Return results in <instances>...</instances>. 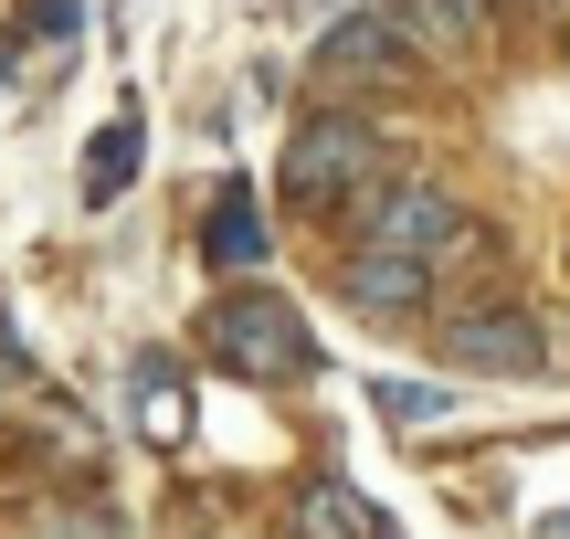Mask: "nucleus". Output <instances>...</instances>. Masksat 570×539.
I'll return each instance as SVG.
<instances>
[{
	"label": "nucleus",
	"instance_id": "nucleus-1",
	"mask_svg": "<svg viewBox=\"0 0 570 539\" xmlns=\"http://www.w3.org/2000/svg\"><path fill=\"white\" fill-rule=\"evenodd\" d=\"M202 339H212V360L244 371V381H296V371H317V329H306L285 296H223Z\"/></svg>",
	"mask_w": 570,
	"mask_h": 539
},
{
	"label": "nucleus",
	"instance_id": "nucleus-2",
	"mask_svg": "<svg viewBox=\"0 0 570 539\" xmlns=\"http://www.w3.org/2000/svg\"><path fill=\"white\" fill-rule=\"evenodd\" d=\"M370 169H381V138H370L360 117H306L296 138H285V190H296L306 212L370 190Z\"/></svg>",
	"mask_w": 570,
	"mask_h": 539
},
{
	"label": "nucleus",
	"instance_id": "nucleus-3",
	"mask_svg": "<svg viewBox=\"0 0 570 539\" xmlns=\"http://www.w3.org/2000/svg\"><path fill=\"white\" fill-rule=\"evenodd\" d=\"M444 360L475 371V381H529V371H550V329L529 307H475V317L444 329Z\"/></svg>",
	"mask_w": 570,
	"mask_h": 539
},
{
	"label": "nucleus",
	"instance_id": "nucleus-4",
	"mask_svg": "<svg viewBox=\"0 0 570 539\" xmlns=\"http://www.w3.org/2000/svg\"><path fill=\"white\" fill-rule=\"evenodd\" d=\"M454 190H433V180H402V190H381L370 202V254H412V265H433V254H454Z\"/></svg>",
	"mask_w": 570,
	"mask_h": 539
},
{
	"label": "nucleus",
	"instance_id": "nucleus-5",
	"mask_svg": "<svg viewBox=\"0 0 570 539\" xmlns=\"http://www.w3.org/2000/svg\"><path fill=\"white\" fill-rule=\"evenodd\" d=\"M317 75L327 85H381V75H412V32H402V11H348L338 32L317 42Z\"/></svg>",
	"mask_w": 570,
	"mask_h": 539
},
{
	"label": "nucleus",
	"instance_id": "nucleus-6",
	"mask_svg": "<svg viewBox=\"0 0 570 539\" xmlns=\"http://www.w3.org/2000/svg\"><path fill=\"white\" fill-rule=\"evenodd\" d=\"M296 529L306 539H391V519L360 498V487H338V477H306L296 487Z\"/></svg>",
	"mask_w": 570,
	"mask_h": 539
},
{
	"label": "nucleus",
	"instance_id": "nucleus-7",
	"mask_svg": "<svg viewBox=\"0 0 570 539\" xmlns=\"http://www.w3.org/2000/svg\"><path fill=\"white\" fill-rule=\"evenodd\" d=\"M423 275H433V265H412V254H370V244H360V265H348V307L412 317V307H423Z\"/></svg>",
	"mask_w": 570,
	"mask_h": 539
},
{
	"label": "nucleus",
	"instance_id": "nucleus-8",
	"mask_svg": "<svg viewBox=\"0 0 570 539\" xmlns=\"http://www.w3.org/2000/svg\"><path fill=\"white\" fill-rule=\"evenodd\" d=\"M138 159H148V117L117 106V127H96V148H85V202H117L138 180Z\"/></svg>",
	"mask_w": 570,
	"mask_h": 539
},
{
	"label": "nucleus",
	"instance_id": "nucleus-9",
	"mask_svg": "<svg viewBox=\"0 0 570 539\" xmlns=\"http://www.w3.org/2000/svg\"><path fill=\"white\" fill-rule=\"evenodd\" d=\"M202 254H212V265H233V275L265 265V212H254L244 190H223V212L202 223Z\"/></svg>",
	"mask_w": 570,
	"mask_h": 539
},
{
	"label": "nucleus",
	"instance_id": "nucleus-10",
	"mask_svg": "<svg viewBox=\"0 0 570 539\" xmlns=\"http://www.w3.org/2000/svg\"><path fill=\"white\" fill-rule=\"evenodd\" d=\"M32 529H42V539H117V529H106V519H96V508H42V519H32Z\"/></svg>",
	"mask_w": 570,
	"mask_h": 539
},
{
	"label": "nucleus",
	"instance_id": "nucleus-11",
	"mask_svg": "<svg viewBox=\"0 0 570 539\" xmlns=\"http://www.w3.org/2000/svg\"><path fill=\"white\" fill-rule=\"evenodd\" d=\"M402 11H423V32H475L487 0H402Z\"/></svg>",
	"mask_w": 570,
	"mask_h": 539
},
{
	"label": "nucleus",
	"instance_id": "nucleus-12",
	"mask_svg": "<svg viewBox=\"0 0 570 539\" xmlns=\"http://www.w3.org/2000/svg\"><path fill=\"white\" fill-rule=\"evenodd\" d=\"M539 539H570V508H550V519H539Z\"/></svg>",
	"mask_w": 570,
	"mask_h": 539
},
{
	"label": "nucleus",
	"instance_id": "nucleus-13",
	"mask_svg": "<svg viewBox=\"0 0 570 539\" xmlns=\"http://www.w3.org/2000/svg\"><path fill=\"white\" fill-rule=\"evenodd\" d=\"M11 371H21V350H11V329H0V381H11Z\"/></svg>",
	"mask_w": 570,
	"mask_h": 539
}]
</instances>
